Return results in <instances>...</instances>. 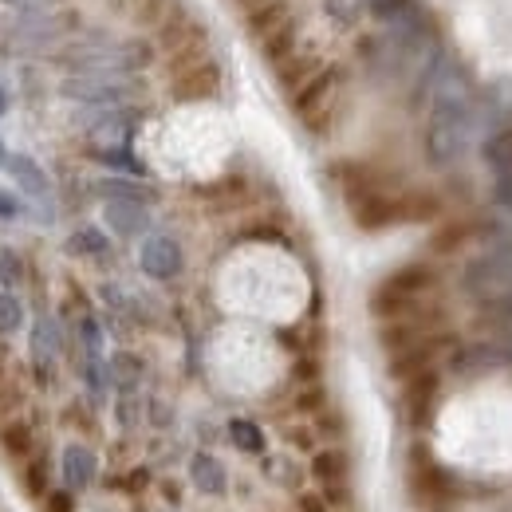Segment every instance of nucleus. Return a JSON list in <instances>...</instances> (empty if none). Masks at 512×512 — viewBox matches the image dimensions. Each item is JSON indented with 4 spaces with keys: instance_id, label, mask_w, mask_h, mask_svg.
I'll list each match as a JSON object with an SVG mask.
<instances>
[{
    "instance_id": "nucleus-1",
    "label": "nucleus",
    "mask_w": 512,
    "mask_h": 512,
    "mask_svg": "<svg viewBox=\"0 0 512 512\" xmlns=\"http://www.w3.org/2000/svg\"><path fill=\"white\" fill-rule=\"evenodd\" d=\"M442 268L434 260H406L398 268H390L383 280L371 292V316L383 320H398L406 312H418L430 300H442Z\"/></svg>"
},
{
    "instance_id": "nucleus-2",
    "label": "nucleus",
    "mask_w": 512,
    "mask_h": 512,
    "mask_svg": "<svg viewBox=\"0 0 512 512\" xmlns=\"http://www.w3.org/2000/svg\"><path fill=\"white\" fill-rule=\"evenodd\" d=\"M339 91H343V67L323 64L308 83H300L292 91V115L312 130V134H327L331 115H335V103H339Z\"/></svg>"
},
{
    "instance_id": "nucleus-3",
    "label": "nucleus",
    "mask_w": 512,
    "mask_h": 512,
    "mask_svg": "<svg viewBox=\"0 0 512 512\" xmlns=\"http://www.w3.org/2000/svg\"><path fill=\"white\" fill-rule=\"evenodd\" d=\"M60 91L87 107H130L142 95V83L134 75H111V71H71Z\"/></svg>"
},
{
    "instance_id": "nucleus-4",
    "label": "nucleus",
    "mask_w": 512,
    "mask_h": 512,
    "mask_svg": "<svg viewBox=\"0 0 512 512\" xmlns=\"http://www.w3.org/2000/svg\"><path fill=\"white\" fill-rule=\"evenodd\" d=\"M461 288L485 304L501 292L512 288V241H497L493 249H485L481 256H473L465 268H461Z\"/></svg>"
},
{
    "instance_id": "nucleus-5",
    "label": "nucleus",
    "mask_w": 512,
    "mask_h": 512,
    "mask_svg": "<svg viewBox=\"0 0 512 512\" xmlns=\"http://www.w3.org/2000/svg\"><path fill=\"white\" fill-rule=\"evenodd\" d=\"M221 87V67L213 64L209 56L193 60V64H182L170 71V95L178 103H201V99H213Z\"/></svg>"
},
{
    "instance_id": "nucleus-6",
    "label": "nucleus",
    "mask_w": 512,
    "mask_h": 512,
    "mask_svg": "<svg viewBox=\"0 0 512 512\" xmlns=\"http://www.w3.org/2000/svg\"><path fill=\"white\" fill-rule=\"evenodd\" d=\"M512 351L505 343H493V339H481V343H457L453 355H449V367L457 375H489V371H501L509 367Z\"/></svg>"
},
{
    "instance_id": "nucleus-7",
    "label": "nucleus",
    "mask_w": 512,
    "mask_h": 512,
    "mask_svg": "<svg viewBox=\"0 0 512 512\" xmlns=\"http://www.w3.org/2000/svg\"><path fill=\"white\" fill-rule=\"evenodd\" d=\"M410 485L430 505H449L453 501V477L434 457H426V449H414V457H410Z\"/></svg>"
},
{
    "instance_id": "nucleus-8",
    "label": "nucleus",
    "mask_w": 512,
    "mask_h": 512,
    "mask_svg": "<svg viewBox=\"0 0 512 512\" xmlns=\"http://www.w3.org/2000/svg\"><path fill=\"white\" fill-rule=\"evenodd\" d=\"M438 398H442V379L438 371H426V375H414L402 383V414L410 426H426L438 410Z\"/></svg>"
},
{
    "instance_id": "nucleus-9",
    "label": "nucleus",
    "mask_w": 512,
    "mask_h": 512,
    "mask_svg": "<svg viewBox=\"0 0 512 512\" xmlns=\"http://www.w3.org/2000/svg\"><path fill=\"white\" fill-rule=\"evenodd\" d=\"M138 264L154 280H174V276H182L186 256H182V245L174 237H146L142 253H138Z\"/></svg>"
},
{
    "instance_id": "nucleus-10",
    "label": "nucleus",
    "mask_w": 512,
    "mask_h": 512,
    "mask_svg": "<svg viewBox=\"0 0 512 512\" xmlns=\"http://www.w3.org/2000/svg\"><path fill=\"white\" fill-rule=\"evenodd\" d=\"M4 166H8L12 182H20V190L28 193V197H36L40 205H48V209H52V182H48V174H44L28 154H12Z\"/></svg>"
},
{
    "instance_id": "nucleus-11",
    "label": "nucleus",
    "mask_w": 512,
    "mask_h": 512,
    "mask_svg": "<svg viewBox=\"0 0 512 512\" xmlns=\"http://www.w3.org/2000/svg\"><path fill=\"white\" fill-rule=\"evenodd\" d=\"M190 477L205 497H225V489H229V473H225V465L213 453H193Z\"/></svg>"
},
{
    "instance_id": "nucleus-12",
    "label": "nucleus",
    "mask_w": 512,
    "mask_h": 512,
    "mask_svg": "<svg viewBox=\"0 0 512 512\" xmlns=\"http://www.w3.org/2000/svg\"><path fill=\"white\" fill-rule=\"evenodd\" d=\"M477 111H485L493 119V130L512 127V75H497L485 87V99H477Z\"/></svg>"
},
{
    "instance_id": "nucleus-13",
    "label": "nucleus",
    "mask_w": 512,
    "mask_h": 512,
    "mask_svg": "<svg viewBox=\"0 0 512 512\" xmlns=\"http://www.w3.org/2000/svg\"><path fill=\"white\" fill-rule=\"evenodd\" d=\"M107 225L119 237H138L150 229V213L142 201H107Z\"/></svg>"
},
{
    "instance_id": "nucleus-14",
    "label": "nucleus",
    "mask_w": 512,
    "mask_h": 512,
    "mask_svg": "<svg viewBox=\"0 0 512 512\" xmlns=\"http://www.w3.org/2000/svg\"><path fill=\"white\" fill-rule=\"evenodd\" d=\"M95 477H99V457L87 446L71 442L64 449V481L71 489H87V485H95Z\"/></svg>"
},
{
    "instance_id": "nucleus-15",
    "label": "nucleus",
    "mask_w": 512,
    "mask_h": 512,
    "mask_svg": "<svg viewBox=\"0 0 512 512\" xmlns=\"http://www.w3.org/2000/svg\"><path fill=\"white\" fill-rule=\"evenodd\" d=\"M0 449H4V457H12V461L36 457V453H40V449H36V430H32L28 422H20V418H8V422L0 426Z\"/></svg>"
},
{
    "instance_id": "nucleus-16",
    "label": "nucleus",
    "mask_w": 512,
    "mask_h": 512,
    "mask_svg": "<svg viewBox=\"0 0 512 512\" xmlns=\"http://www.w3.org/2000/svg\"><path fill=\"white\" fill-rule=\"evenodd\" d=\"M56 355H60V323L52 316H40L32 323V359L40 371H48L56 363Z\"/></svg>"
},
{
    "instance_id": "nucleus-17",
    "label": "nucleus",
    "mask_w": 512,
    "mask_h": 512,
    "mask_svg": "<svg viewBox=\"0 0 512 512\" xmlns=\"http://www.w3.org/2000/svg\"><path fill=\"white\" fill-rule=\"evenodd\" d=\"M481 158H485V166L493 170V178H497V174H509L512 170V127L493 130V134L485 138V146H481Z\"/></svg>"
},
{
    "instance_id": "nucleus-18",
    "label": "nucleus",
    "mask_w": 512,
    "mask_h": 512,
    "mask_svg": "<svg viewBox=\"0 0 512 512\" xmlns=\"http://www.w3.org/2000/svg\"><path fill=\"white\" fill-rule=\"evenodd\" d=\"M67 253H75V256H111V241H107V233H99L95 225H83V229H75V233L67 237Z\"/></svg>"
},
{
    "instance_id": "nucleus-19",
    "label": "nucleus",
    "mask_w": 512,
    "mask_h": 512,
    "mask_svg": "<svg viewBox=\"0 0 512 512\" xmlns=\"http://www.w3.org/2000/svg\"><path fill=\"white\" fill-rule=\"evenodd\" d=\"M229 438L241 453H264V430L249 418H233L229 422Z\"/></svg>"
},
{
    "instance_id": "nucleus-20",
    "label": "nucleus",
    "mask_w": 512,
    "mask_h": 512,
    "mask_svg": "<svg viewBox=\"0 0 512 512\" xmlns=\"http://www.w3.org/2000/svg\"><path fill=\"white\" fill-rule=\"evenodd\" d=\"M174 8H178V0H130V16L146 28H158Z\"/></svg>"
},
{
    "instance_id": "nucleus-21",
    "label": "nucleus",
    "mask_w": 512,
    "mask_h": 512,
    "mask_svg": "<svg viewBox=\"0 0 512 512\" xmlns=\"http://www.w3.org/2000/svg\"><path fill=\"white\" fill-rule=\"evenodd\" d=\"M24 489L36 497V501H44L52 489H48V457L44 453H36V457H28L24 461Z\"/></svg>"
},
{
    "instance_id": "nucleus-22",
    "label": "nucleus",
    "mask_w": 512,
    "mask_h": 512,
    "mask_svg": "<svg viewBox=\"0 0 512 512\" xmlns=\"http://www.w3.org/2000/svg\"><path fill=\"white\" fill-rule=\"evenodd\" d=\"M107 375H111V383L123 386V390L130 394V386L138 383V375H142V363H138V355H130V351H119V355L111 359Z\"/></svg>"
},
{
    "instance_id": "nucleus-23",
    "label": "nucleus",
    "mask_w": 512,
    "mask_h": 512,
    "mask_svg": "<svg viewBox=\"0 0 512 512\" xmlns=\"http://www.w3.org/2000/svg\"><path fill=\"white\" fill-rule=\"evenodd\" d=\"M99 193H103L107 201H142V205L154 201V193L150 190H142V186H134V182H123V178H107V182H99Z\"/></svg>"
},
{
    "instance_id": "nucleus-24",
    "label": "nucleus",
    "mask_w": 512,
    "mask_h": 512,
    "mask_svg": "<svg viewBox=\"0 0 512 512\" xmlns=\"http://www.w3.org/2000/svg\"><path fill=\"white\" fill-rule=\"evenodd\" d=\"M264 473H268V481H276V485H284V489H296L300 477H308V469H296L288 457H268V461H264Z\"/></svg>"
},
{
    "instance_id": "nucleus-25",
    "label": "nucleus",
    "mask_w": 512,
    "mask_h": 512,
    "mask_svg": "<svg viewBox=\"0 0 512 512\" xmlns=\"http://www.w3.org/2000/svg\"><path fill=\"white\" fill-rule=\"evenodd\" d=\"M0 284L12 292L16 284H24V256L8 245H0Z\"/></svg>"
},
{
    "instance_id": "nucleus-26",
    "label": "nucleus",
    "mask_w": 512,
    "mask_h": 512,
    "mask_svg": "<svg viewBox=\"0 0 512 512\" xmlns=\"http://www.w3.org/2000/svg\"><path fill=\"white\" fill-rule=\"evenodd\" d=\"M24 327V304L4 288L0 292V335H12V331H20Z\"/></svg>"
},
{
    "instance_id": "nucleus-27",
    "label": "nucleus",
    "mask_w": 512,
    "mask_h": 512,
    "mask_svg": "<svg viewBox=\"0 0 512 512\" xmlns=\"http://www.w3.org/2000/svg\"><path fill=\"white\" fill-rule=\"evenodd\" d=\"M414 0H367V16H375L379 24H394Z\"/></svg>"
},
{
    "instance_id": "nucleus-28",
    "label": "nucleus",
    "mask_w": 512,
    "mask_h": 512,
    "mask_svg": "<svg viewBox=\"0 0 512 512\" xmlns=\"http://www.w3.org/2000/svg\"><path fill=\"white\" fill-rule=\"evenodd\" d=\"M481 312H485L489 320L512 323V288L509 292H501V296H493V300H485V304H481Z\"/></svg>"
},
{
    "instance_id": "nucleus-29",
    "label": "nucleus",
    "mask_w": 512,
    "mask_h": 512,
    "mask_svg": "<svg viewBox=\"0 0 512 512\" xmlns=\"http://www.w3.org/2000/svg\"><path fill=\"white\" fill-rule=\"evenodd\" d=\"M292 509L296 512H335V505H331L323 493H304V489H300V493L292 497Z\"/></svg>"
},
{
    "instance_id": "nucleus-30",
    "label": "nucleus",
    "mask_w": 512,
    "mask_h": 512,
    "mask_svg": "<svg viewBox=\"0 0 512 512\" xmlns=\"http://www.w3.org/2000/svg\"><path fill=\"white\" fill-rule=\"evenodd\" d=\"M40 509L44 512H75V497H71L67 489H52V493L40 501Z\"/></svg>"
},
{
    "instance_id": "nucleus-31",
    "label": "nucleus",
    "mask_w": 512,
    "mask_h": 512,
    "mask_svg": "<svg viewBox=\"0 0 512 512\" xmlns=\"http://www.w3.org/2000/svg\"><path fill=\"white\" fill-rule=\"evenodd\" d=\"M493 201L512 213V170L509 174H497V178H493Z\"/></svg>"
},
{
    "instance_id": "nucleus-32",
    "label": "nucleus",
    "mask_w": 512,
    "mask_h": 512,
    "mask_svg": "<svg viewBox=\"0 0 512 512\" xmlns=\"http://www.w3.org/2000/svg\"><path fill=\"white\" fill-rule=\"evenodd\" d=\"M24 213V205H20V197L8 190H0V221H16Z\"/></svg>"
},
{
    "instance_id": "nucleus-33",
    "label": "nucleus",
    "mask_w": 512,
    "mask_h": 512,
    "mask_svg": "<svg viewBox=\"0 0 512 512\" xmlns=\"http://www.w3.org/2000/svg\"><path fill=\"white\" fill-rule=\"evenodd\" d=\"M237 8H241V16L245 20H253V16H260V12H268L272 4H280V0H233Z\"/></svg>"
},
{
    "instance_id": "nucleus-34",
    "label": "nucleus",
    "mask_w": 512,
    "mask_h": 512,
    "mask_svg": "<svg viewBox=\"0 0 512 512\" xmlns=\"http://www.w3.org/2000/svg\"><path fill=\"white\" fill-rule=\"evenodd\" d=\"M8 4H16L20 12H32V8H56V4H64V0H8Z\"/></svg>"
},
{
    "instance_id": "nucleus-35",
    "label": "nucleus",
    "mask_w": 512,
    "mask_h": 512,
    "mask_svg": "<svg viewBox=\"0 0 512 512\" xmlns=\"http://www.w3.org/2000/svg\"><path fill=\"white\" fill-rule=\"evenodd\" d=\"M4 111H8V91L0 87V115H4Z\"/></svg>"
},
{
    "instance_id": "nucleus-36",
    "label": "nucleus",
    "mask_w": 512,
    "mask_h": 512,
    "mask_svg": "<svg viewBox=\"0 0 512 512\" xmlns=\"http://www.w3.org/2000/svg\"><path fill=\"white\" fill-rule=\"evenodd\" d=\"M4 162H8V154H4V142H0V166H4Z\"/></svg>"
}]
</instances>
